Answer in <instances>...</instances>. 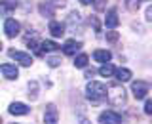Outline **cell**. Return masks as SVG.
Here are the masks:
<instances>
[{"label":"cell","mask_w":152,"mask_h":124,"mask_svg":"<svg viewBox=\"0 0 152 124\" xmlns=\"http://www.w3.org/2000/svg\"><path fill=\"white\" fill-rule=\"evenodd\" d=\"M86 95L91 103H103L107 99V86L103 82H97V80H91L86 88Z\"/></svg>","instance_id":"1"},{"label":"cell","mask_w":152,"mask_h":124,"mask_svg":"<svg viewBox=\"0 0 152 124\" xmlns=\"http://www.w3.org/2000/svg\"><path fill=\"white\" fill-rule=\"evenodd\" d=\"M107 97H108V101L112 105H116V107L126 105V90H124L120 84H110L107 88Z\"/></svg>","instance_id":"2"},{"label":"cell","mask_w":152,"mask_h":124,"mask_svg":"<svg viewBox=\"0 0 152 124\" xmlns=\"http://www.w3.org/2000/svg\"><path fill=\"white\" fill-rule=\"evenodd\" d=\"M131 92L137 99H145L146 94H148V84H146L145 80H137V82L131 84Z\"/></svg>","instance_id":"3"},{"label":"cell","mask_w":152,"mask_h":124,"mask_svg":"<svg viewBox=\"0 0 152 124\" xmlns=\"http://www.w3.org/2000/svg\"><path fill=\"white\" fill-rule=\"evenodd\" d=\"M99 122L101 124H122V117L116 111H104L99 114Z\"/></svg>","instance_id":"4"},{"label":"cell","mask_w":152,"mask_h":124,"mask_svg":"<svg viewBox=\"0 0 152 124\" xmlns=\"http://www.w3.org/2000/svg\"><path fill=\"white\" fill-rule=\"evenodd\" d=\"M19 31H21L19 21H15V19H6V23H4V32H6L8 38H15L19 35Z\"/></svg>","instance_id":"5"},{"label":"cell","mask_w":152,"mask_h":124,"mask_svg":"<svg viewBox=\"0 0 152 124\" xmlns=\"http://www.w3.org/2000/svg\"><path fill=\"white\" fill-rule=\"evenodd\" d=\"M10 57H13L15 61H19L23 67H31V63H32V57L28 55V54H25V52H17V50H10Z\"/></svg>","instance_id":"6"},{"label":"cell","mask_w":152,"mask_h":124,"mask_svg":"<svg viewBox=\"0 0 152 124\" xmlns=\"http://www.w3.org/2000/svg\"><path fill=\"white\" fill-rule=\"evenodd\" d=\"M57 118H59V113H57V107L53 103H50L46 107V113H44V122L46 124H57Z\"/></svg>","instance_id":"7"},{"label":"cell","mask_w":152,"mask_h":124,"mask_svg":"<svg viewBox=\"0 0 152 124\" xmlns=\"http://www.w3.org/2000/svg\"><path fill=\"white\" fill-rule=\"evenodd\" d=\"M0 73L6 76L8 80H15L17 76H19L17 67H15V65H12V63H4V65H0Z\"/></svg>","instance_id":"8"},{"label":"cell","mask_w":152,"mask_h":124,"mask_svg":"<svg viewBox=\"0 0 152 124\" xmlns=\"http://www.w3.org/2000/svg\"><path fill=\"white\" fill-rule=\"evenodd\" d=\"M8 111L12 113V114H15V117H23V114H28V111H31V109H28L25 103L15 101V103H12V105L8 107Z\"/></svg>","instance_id":"9"},{"label":"cell","mask_w":152,"mask_h":124,"mask_svg":"<svg viewBox=\"0 0 152 124\" xmlns=\"http://www.w3.org/2000/svg\"><path fill=\"white\" fill-rule=\"evenodd\" d=\"M118 23H120V19H118V13H116V10H108L107 12V16H104V25H107L108 29H116L118 27Z\"/></svg>","instance_id":"10"},{"label":"cell","mask_w":152,"mask_h":124,"mask_svg":"<svg viewBox=\"0 0 152 124\" xmlns=\"http://www.w3.org/2000/svg\"><path fill=\"white\" fill-rule=\"evenodd\" d=\"M48 31L51 32V36L61 38V36L65 35V25H63V23H59V21H51L50 27H48Z\"/></svg>","instance_id":"11"},{"label":"cell","mask_w":152,"mask_h":124,"mask_svg":"<svg viewBox=\"0 0 152 124\" xmlns=\"http://www.w3.org/2000/svg\"><path fill=\"white\" fill-rule=\"evenodd\" d=\"M82 48V44H80L78 40H66L65 46H63V52L66 55H76V52Z\"/></svg>","instance_id":"12"},{"label":"cell","mask_w":152,"mask_h":124,"mask_svg":"<svg viewBox=\"0 0 152 124\" xmlns=\"http://www.w3.org/2000/svg\"><path fill=\"white\" fill-rule=\"evenodd\" d=\"M110 57H112V54L108 50H95L93 52V59L99 61V63H108Z\"/></svg>","instance_id":"13"},{"label":"cell","mask_w":152,"mask_h":124,"mask_svg":"<svg viewBox=\"0 0 152 124\" xmlns=\"http://www.w3.org/2000/svg\"><path fill=\"white\" fill-rule=\"evenodd\" d=\"M114 76H116L118 82H127V80H131V71L129 69H114Z\"/></svg>","instance_id":"14"},{"label":"cell","mask_w":152,"mask_h":124,"mask_svg":"<svg viewBox=\"0 0 152 124\" xmlns=\"http://www.w3.org/2000/svg\"><path fill=\"white\" fill-rule=\"evenodd\" d=\"M38 10H40V13H42L44 17H51V16L55 13V6H53L51 2H42L40 6H38Z\"/></svg>","instance_id":"15"},{"label":"cell","mask_w":152,"mask_h":124,"mask_svg":"<svg viewBox=\"0 0 152 124\" xmlns=\"http://www.w3.org/2000/svg\"><path fill=\"white\" fill-rule=\"evenodd\" d=\"M19 0H4V2H0V13H8L12 12V10H15Z\"/></svg>","instance_id":"16"},{"label":"cell","mask_w":152,"mask_h":124,"mask_svg":"<svg viewBox=\"0 0 152 124\" xmlns=\"http://www.w3.org/2000/svg\"><path fill=\"white\" fill-rule=\"evenodd\" d=\"M88 61H89L88 55H86V54H80V55L74 57V67H86V65H88Z\"/></svg>","instance_id":"17"},{"label":"cell","mask_w":152,"mask_h":124,"mask_svg":"<svg viewBox=\"0 0 152 124\" xmlns=\"http://www.w3.org/2000/svg\"><path fill=\"white\" fill-rule=\"evenodd\" d=\"M99 73H101L103 76H112V75H114V67H112L110 63H103L101 69H99Z\"/></svg>","instance_id":"18"},{"label":"cell","mask_w":152,"mask_h":124,"mask_svg":"<svg viewBox=\"0 0 152 124\" xmlns=\"http://www.w3.org/2000/svg\"><path fill=\"white\" fill-rule=\"evenodd\" d=\"M28 97L31 99H36L38 97V82H28Z\"/></svg>","instance_id":"19"},{"label":"cell","mask_w":152,"mask_h":124,"mask_svg":"<svg viewBox=\"0 0 152 124\" xmlns=\"http://www.w3.org/2000/svg\"><path fill=\"white\" fill-rule=\"evenodd\" d=\"M40 46H42V50H44V52H55L57 48H59L55 42H51V40H44Z\"/></svg>","instance_id":"20"},{"label":"cell","mask_w":152,"mask_h":124,"mask_svg":"<svg viewBox=\"0 0 152 124\" xmlns=\"http://www.w3.org/2000/svg\"><path fill=\"white\" fill-rule=\"evenodd\" d=\"M141 6V0H127V10L129 12H137Z\"/></svg>","instance_id":"21"},{"label":"cell","mask_w":152,"mask_h":124,"mask_svg":"<svg viewBox=\"0 0 152 124\" xmlns=\"http://www.w3.org/2000/svg\"><path fill=\"white\" fill-rule=\"evenodd\" d=\"M48 65H50V67H59L61 65V57H57V55L48 57Z\"/></svg>","instance_id":"22"},{"label":"cell","mask_w":152,"mask_h":124,"mask_svg":"<svg viewBox=\"0 0 152 124\" xmlns=\"http://www.w3.org/2000/svg\"><path fill=\"white\" fill-rule=\"evenodd\" d=\"M107 38H108V40H110V42H114V40H116V38H118V35H116V32H114V31H107Z\"/></svg>","instance_id":"23"},{"label":"cell","mask_w":152,"mask_h":124,"mask_svg":"<svg viewBox=\"0 0 152 124\" xmlns=\"http://www.w3.org/2000/svg\"><path fill=\"white\" fill-rule=\"evenodd\" d=\"M145 113L146 114L152 113V101H150V99H146V103H145Z\"/></svg>","instance_id":"24"},{"label":"cell","mask_w":152,"mask_h":124,"mask_svg":"<svg viewBox=\"0 0 152 124\" xmlns=\"http://www.w3.org/2000/svg\"><path fill=\"white\" fill-rule=\"evenodd\" d=\"M146 21H152V8L148 6V10H146Z\"/></svg>","instance_id":"25"},{"label":"cell","mask_w":152,"mask_h":124,"mask_svg":"<svg viewBox=\"0 0 152 124\" xmlns=\"http://www.w3.org/2000/svg\"><path fill=\"white\" fill-rule=\"evenodd\" d=\"M93 76V71H86V78H91Z\"/></svg>","instance_id":"26"},{"label":"cell","mask_w":152,"mask_h":124,"mask_svg":"<svg viewBox=\"0 0 152 124\" xmlns=\"http://www.w3.org/2000/svg\"><path fill=\"white\" fill-rule=\"evenodd\" d=\"M80 124H91V122H89L88 118H82V120H80Z\"/></svg>","instance_id":"27"},{"label":"cell","mask_w":152,"mask_h":124,"mask_svg":"<svg viewBox=\"0 0 152 124\" xmlns=\"http://www.w3.org/2000/svg\"><path fill=\"white\" fill-rule=\"evenodd\" d=\"M80 2H82V4H91L93 0H80Z\"/></svg>","instance_id":"28"},{"label":"cell","mask_w":152,"mask_h":124,"mask_svg":"<svg viewBox=\"0 0 152 124\" xmlns=\"http://www.w3.org/2000/svg\"><path fill=\"white\" fill-rule=\"evenodd\" d=\"M0 124H2V118H0Z\"/></svg>","instance_id":"29"},{"label":"cell","mask_w":152,"mask_h":124,"mask_svg":"<svg viewBox=\"0 0 152 124\" xmlns=\"http://www.w3.org/2000/svg\"><path fill=\"white\" fill-rule=\"evenodd\" d=\"M0 50H2V44H0Z\"/></svg>","instance_id":"30"}]
</instances>
